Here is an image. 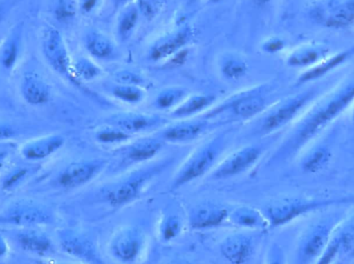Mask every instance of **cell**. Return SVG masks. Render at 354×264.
Listing matches in <instances>:
<instances>
[{
	"label": "cell",
	"mask_w": 354,
	"mask_h": 264,
	"mask_svg": "<svg viewBox=\"0 0 354 264\" xmlns=\"http://www.w3.org/2000/svg\"><path fill=\"white\" fill-rule=\"evenodd\" d=\"M165 0H138L139 10L147 18H155L163 8Z\"/></svg>",
	"instance_id": "cell-42"
},
{
	"label": "cell",
	"mask_w": 354,
	"mask_h": 264,
	"mask_svg": "<svg viewBox=\"0 0 354 264\" xmlns=\"http://www.w3.org/2000/svg\"><path fill=\"white\" fill-rule=\"evenodd\" d=\"M50 10L52 16L60 23H68L76 18L79 10L77 0H51Z\"/></svg>",
	"instance_id": "cell-39"
},
{
	"label": "cell",
	"mask_w": 354,
	"mask_h": 264,
	"mask_svg": "<svg viewBox=\"0 0 354 264\" xmlns=\"http://www.w3.org/2000/svg\"><path fill=\"white\" fill-rule=\"evenodd\" d=\"M114 79L118 84L133 85V86L141 87L145 82V78L141 74L131 70H118L114 74Z\"/></svg>",
	"instance_id": "cell-41"
},
{
	"label": "cell",
	"mask_w": 354,
	"mask_h": 264,
	"mask_svg": "<svg viewBox=\"0 0 354 264\" xmlns=\"http://www.w3.org/2000/svg\"><path fill=\"white\" fill-rule=\"evenodd\" d=\"M163 141L156 137H143L128 145L124 157L129 163L141 164L153 159L163 148Z\"/></svg>",
	"instance_id": "cell-28"
},
{
	"label": "cell",
	"mask_w": 354,
	"mask_h": 264,
	"mask_svg": "<svg viewBox=\"0 0 354 264\" xmlns=\"http://www.w3.org/2000/svg\"><path fill=\"white\" fill-rule=\"evenodd\" d=\"M16 241L23 251L41 258L53 256L57 251V247L51 236L41 228L19 230Z\"/></svg>",
	"instance_id": "cell-20"
},
{
	"label": "cell",
	"mask_w": 354,
	"mask_h": 264,
	"mask_svg": "<svg viewBox=\"0 0 354 264\" xmlns=\"http://www.w3.org/2000/svg\"><path fill=\"white\" fill-rule=\"evenodd\" d=\"M308 16L322 28H349L354 24V0H314L308 8Z\"/></svg>",
	"instance_id": "cell-8"
},
{
	"label": "cell",
	"mask_w": 354,
	"mask_h": 264,
	"mask_svg": "<svg viewBox=\"0 0 354 264\" xmlns=\"http://www.w3.org/2000/svg\"><path fill=\"white\" fill-rule=\"evenodd\" d=\"M55 222L52 207L33 199L12 201L0 211V227L41 228Z\"/></svg>",
	"instance_id": "cell-7"
},
{
	"label": "cell",
	"mask_w": 354,
	"mask_h": 264,
	"mask_svg": "<svg viewBox=\"0 0 354 264\" xmlns=\"http://www.w3.org/2000/svg\"><path fill=\"white\" fill-rule=\"evenodd\" d=\"M224 145V136L216 135L194 150L174 174L172 189L176 190L191 184L210 172L216 166Z\"/></svg>",
	"instance_id": "cell-4"
},
{
	"label": "cell",
	"mask_w": 354,
	"mask_h": 264,
	"mask_svg": "<svg viewBox=\"0 0 354 264\" xmlns=\"http://www.w3.org/2000/svg\"><path fill=\"white\" fill-rule=\"evenodd\" d=\"M41 52L46 61L54 72L75 83L72 58L68 53L64 37L55 27L48 25L44 28Z\"/></svg>",
	"instance_id": "cell-13"
},
{
	"label": "cell",
	"mask_w": 354,
	"mask_h": 264,
	"mask_svg": "<svg viewBox=\"0 0 354 264\" xmlns=\"http://www.w3.org/2000/svg\"><path fill=\"white\" fill-rule=\"evenodd\" d=\"M147 238L138 226L124 225L114 232L110 238L109 253L118 263H137L145 254Z\"/></svg>",
	"instance_id": "cell-10"
},
{
	"label": "cell",
	"mask_w": 354,
	"mask_h": 264,
	"mask_svg": "<svg viewBox=\"0 0 354 264\" xmlns=\"http://www.w3.org/2000/svg\"><path fill=\"white\" fill-rule=\"evenodd\" d=\"M111 94L114 99L128 105H138L145 97V90L133 85L116 84L112 87Z\"/></svg>",
	"instance_id": "cell-40"
},
{
	"label": "cell",
	"mask_w": 354,
	"mask_h": 264,
	"mask_svg": "<svg viewBox=\"0 0 354 264\" xmlns=\"http://www.w3.org/2000/svg\"><path fill=\"white\" fill-rule=\"evenodd\" d=\"M207 128L204 120H183L172 124L162 132V139L169 143H189L195 141Z\"/></svg>",
	"instance_id": "cell-25"
},
{
	"label": "cell",
	"mask_w": 354,
	"mask_h": 264,
	"mask_svg": "<svg viewBox=\"0 0 354 264\" xmlns=\"http://www.w3.org/2000/svg\"><path fill=\"white\" fill-rule=\"evenodd\" d=\"M322 94L324 87L322 88L319 85H315L279 101L262 120L260 126L261 134H272L297 121L308 108Z\"/></svg>",
	"instance_id": "cell-3"
},
{
	"label": "cell",
	"mask_w": 354,
	"mask_h": 264,
	"mask_svg": "<svg viewBox=\"0 0 354 264\" xmlns=\"http://www.w3.org/2000/svg\"><path fill=\"white\" fill-rule=\"evenodd\" d=\"M132 0H114L116 8H122V6H127L130 4Z\"/></svg>",
	"instance_id": "cell-49"
},
{
	"label": "cell",
	"mask_w": 354,
	"mask_h": 264,
	"mask_svg": "<svg viewBox=\"0 0 354 264\" xmlns=\"http://www.w3.org/2000/svg\"><path fill=\"white\" fill-rule=\"evenodd\" d=\"M59 264H84V263H78V261H77V263H59Z\"/></svg>",
	"instance_id": "cell-55"
},
{
	"label": "cell",
	"mask_w": 354,
	"mask_h": 264,
	"mask_svg": "<svg viewBox=\"0 0 354 264\" xmlns=\"http://www.w3.org/2000/svg\"><path fill=\"white\" fill-rule=\"evenodd\" d=\"M354 244V234L353 228L347 226V223L342 222L337 228L332 240L328 243V247L324 251L315 264H335L338 261L341 253L348 249L351 250Z\"/></svg>",
	"instance_id": "cell-24"
},
{
	"label": "cell",
	"mask_w": 354,
	"mask_h": 264,
	"mask_svg": "<svg viewBox=\"0 0 354 264\" xmlns=\"http://www.w3.org/2000/svg\"><path fill=\"white\" fill-rule=\"evenodd\" d=\"M22 99L28 105L39 107L49 103L51 99V88L48 83L37 74H26L20 83Z\"/></svg>",
	"instance_id": "cell-23"
},
{
	"label": "cell",
	"mask_w": 354,
	"mask_h": 264,
	"mask_svg": "<svg viewBox=\"0 0 354 264\" xmlns=\"http://www.w3.org/2000/svg\"><path fill=\"white\" fill-rule=\"evenodd\" d=\"M353 103L354 76L324 93L308 108L274 152L272 162L289 161L304 153L330 124L351 109Z\"/></svg>",
	"instance_id": "cell-1"
},
{
	"label": "cell",
	"mask_w": 354,
	"mask_h": 264,
	"mask_svg": "<svg viewBox=\"0 0 354 264\" xmlns=\"http://www.w3.org/2000/svg\"><path fill=\"white\" fill-rule=\"evenodd\" d=\"M10 246L8 238L3 234H0V261L6 258L10 255Z\"/></svg>",
	"instance_id": "cell-48"
},
{
	"label": "cell",
	"mask_w": 354,
	"mask_h": 264,
	"mask_svg": "<svg viewBox=\"0 0 354 264\" xmlns=\"http://www.w3.org/2000/svg\"><path fill=\"white\" fill-rule=\"evenodd\" d=\"M140 14L137 4H129L122 10L118 23V33L122 41H127L132 37L138 24Z\"/></svg>",
	"instance_id": "cell-36"
},
{
	"label": "cell",
	"mask_w": 354,
	"mask_h": 264,
	"mask_svg": "<svg viewBox=\"0 0 354 264\" xmlns=\"http://www.w3.org/2000/svg\"><path fill=\"white\" fill-rule=\"evenodd\" d=\"M270 1H272V0H255L256 3L259 6H266V4L270 3Z\"/></svg>",
	"instance_id": "cell-51"
},
{
	"label": "cell",
	"mask_w": 354,
	"mask_h": 264,
	"mask_svg": "<svg viewBox=\"0 0 354 264\" xmlns=\"http://www.w3.org/2000/svg\"><path fill=\"white\" fill-rule=\"evenodd\" d=\"M351 122H353L354 126V103L353 107H351Z\"/></svg>",
	"instance_id": "cell-52"
},
{
	"label": "cell",
	"mask_w": 354,
	"mask_h": 264,
	"mask_svg": "<svg viewBox=\"0 0 354 264\" xmlns=\"http://www.w3.org/2000/svg\"><path fill=\"white\" fill-rule=\"evenodd\" d=\"M66 143L64 135L59 133L43 135L29 139L19 149L21 157L28 162H39L57 153Z\"/></svg>",
	"instance_id": "cell-17"
},
{
	"label": "cell",
	"mask_w": 354,
	"mask_h": 264,
	"mask_svg": "<svg viewBox=\"0 0 354 264\" xmlns=\"http://www.w3.org/2000/svg\"><path fill=\"white\" fill-rule=\"evenodd\" d=\"M164 167L165 164H157L130 172L104 189V199L113 209L131 205L141 196L147 185L163 172Z\"/></svg>",
	"instance_id": "cell-6"
},
{
	"label": "cell",
	"mask_w": 354,
	"mask_h": 264,
	"mask_svg": "<svg viewBox=\"0 0 354 264\" xmlns=\"http://www.w3.org/2000/svg\"><path fill=\"white\" fill-rule=\"evenodd\" d=\"M167 123L165 118L145 113H120L109 118L110 125L116 126L129 134L151 132Z\"/></svg>",
	"instance_id": "cell-19"
},
{
	"label": "cell",
	"mask_w": 354,
	"mask_h": 264,
	"mask_svg": "<svg viewBox=\"0 0 354 264\" xmlns=\"http://www.w3.org/2000/svg\"><path fill=\"white\" fill-rule=\"evenodd\" d=\"M12 143H6L0 145V174L8 167L10 162V155H12Z\"/></svg>",
	"instance_id": "cell-46"
},
{
	"label": "cell",
	"mask_w": 354,
	"mask_h": 264,
	"mask_svg": "<svg viewBox=\"0 0 354 264\" xmlns=\"http://www.w3.org/2000/svg\"><path fill=\"white\" fill-rule=\"evenodd\" d=\"M17 134L18 132L12 124L0 122V145L10 143L12 139H16Z\"/></svg>",
	"instance_id": "cell-45"
},
{
	"label": "cell",
	"mask_w": 354,
	"mask_h": 264,
	"mask_svg": "<svg viewBox=\"0 0 354 264\" xmlns=\"http://www.w3.org/2000/svg\"><path fill=\"white\" fill-rule=\"evenodd\" d=\"M4 14H6V6H4L3 2L0 1V23L3 20Z\"/></svg>",
	"instance_id": "cell-50"
},
{
	"label": "cell",
	"mask_w": 354,
	"mask_h": 264,
	"mask_svg": "<svg viewBox=\"0 0 354 264\" xmlns=\"http://www.w3.org/2000/svg\"><path fill=\"white\" fill-rule=\"evenodd\" d=\"M183 230V222L176 214L162 216L158 225L159 238L164 243H171L179 238Z\"/></svg>",
	"instance_id": "cell-35"
},
{
	"label": "cell",
	"mask_w": 354,
	"mask_h": 264,
	"mask_svg": "<svg viewBox=\"0 0 354 264\" xmlns=\"http://www.w3.org/2000/svg\"><path fill=\"white\" fill-rule=\"evenodd\" d=\"M189 95V90L185 87H167L156 97L155 107L160 111H174Z\"/></svg>",
	"instance_id": "cell-33"
},
{
	"label": "cell",
	"mask_w": 354,
	"mask_h": 264,
	"mask_svg": "<svg viewBox=\"0 0 354 264\" xmlns=\"http://www.w3.org/2000/svg\"><path fill=\"white\" fill-rule=\"evenodd\" d=\"M228 207L216 203H203L192 207L187 224L193 230H209L220 227L229 219Z\"/></svg>",
	"instance_id": "cell-16"
},
{
	"label": "cell",
	"mask_w": 354,
	"mask_h": 264,
	"mask_svg": "<svg viewBox=\"0 0 354 264\" xmlns=\"http://www.w3.org/2000/svg\"><path fill=\"white\" fill-rule=\"evenodd\" d=\"M23 25L12 27L8 34L0 43V68L8 72L17 64L22 47Z\"/></svg>",
	"instance_id": "cell-26"
},
{
	"label": "cell",
	"mask_w": 354,
	"mask_h": 264,
	"mask_svg": "<svg viewBox=\"0 0 354 264\" xmlns=\"http://www.w3.org/2000/svg\"><path fill=\"white\" fill-rule=\"evenodd\" d=\"M37 172V167L35 165H24L17 164L12 167H6L2 172L1 181H0V189L6 194L16 192L21 187L24 186L25 183Z\"/></svg>",
	"instance_id": "cell-30"
},
{
	"label": "cell",
	"mask_w": 354,
	"mask_h": 264,
	"mask_svg": "<svg viewBox=\"0 0 354 264\" xmlns=\"http://www.w3.org/2000/svg\"><path fill=\"white\" fill-rule=\"evenodd\" d=\"M97 3H99V0H79V10H80L83 14H89V12L95 10Z\"/></svg>",
	"instance_id": "cell-47"
},
{
	"label": "cell",
	"mask_w": 354,
	"mask_h": 264,
	"mask_svg": "<svg viewBox=\"0 0 354 264\" xmlns=\"http://www.w3.org/2000/svg\"><path fill=\"white\" fill-rule=\"evenodd\" d=\"M221 253L231 264H245L255 250L253 238L247 234H233L221 242Z\"/></svg>",
	"instance_id": "cell-22"
},
{
	"label": "cell",
	"mask_w": 354,
	"mask_h": 264,
	"mask_svg": "<svg viewBox=\"0 0 354 264\" xmlns=\"http://www.w3.org/2000/svg\"><path fill=\"white\" fill-rule=\"evenodd\" d=\"M351 257H353V258H354V244H353V248H351Z\"/></svg>",
	"instance_id": "cell-53"
},
{
	"label": "cell",
	"mask_w": 354,
	"mask_h": 264,
	"mask_svg": "<svg viewBox=\"0 0 354 264\" xmlns=\"http://www.w3.org/2000/svg\"><path fill=\"white\" fill-rule=\"evenodd\" d=\"M84 47L91 57L101 60H112L118 57V48L111 39L99 30L87 31Z\"/></svg>",
	"instance_id": "cell-29"
},
{
	"label": "cell",
	"mask_w": 354,
	"mask_h": 264,
	"mask_svg": "<svg viewBox=\"0 0 354 264\" xmlns=\"http://www.w3.org/2000/svg\"><path fill=\"white\" fill-rule=\"evenodd\" d=\"M335 264H342V263H341V261H337V263H335Z\"/></svg>",
	"instance_id": "cell-57"
},
{
	"label": "cell",
	"mask_w": 354,
	"mask_h": 264,
	"mask_svg": "<svg viewBox=\"0 0 354 264\" xmlns=\"http://www.w3.org/2000/svg\"><path fill=\"white\" fill-rule=\"evenodd\" d=\"M108 166V160L102 158L77 160L71 162L58 172L54 184L64 190H75L89 184L97 178Z\"/></svg>",
	"instance_id": "cell-12"
},
{
	"label": "cell",
	"mask_w": 354,
	"mask_h": 264,
	"mask_svg": "<svg viewBox=\"0 0 354 264\" xmlns=\"http://www.w3.org/2000/svg\"><path fill=\"white\" fill-rule=\"evenodd\" d=\"M272 88L268 85H261L250 89L227 101L224 105L214 109L207 114V117H214L224 112H230L236 119L251 120L263 113L270 105V94Z\"/></svg>",
	"instance_id": "cell-9"
},
{
	"label": "cell",
	"mask_w": 354,
	"mask_h": 264,
	"mask_svg": "<svg viewBox=\"0 0 354 264\" xmlns=\"http://www.w3.org/2000/svg\"><path fill=\"white\" fill-rule=\"evenodd\" d=\"M266 264H287L286 254L280 245H270L266 253Z\"/></svg>",
	"instance_id": "cell-43"
},
{
	"label": "cell",
	"mask_w": 354,
	"mask_h": 264,
	"mask_svg": "<svg viewBox=\"0 0 354 264\" xmlns=\"http://www.w3.org/2000/svg\"><path fill=\"white\" fill-rule=\"evenodd\" d=\"M343 221L332 216L308 226L297 241L291 264H315Z\"/></svg>",
	"instance_id": "cell-5"
},
{
	"label": "cell",
	"mask_w": 354,
	"mask_h": 264,
	"mask_svg": "<svg viewBox=\"0 0 354 264\" xmlns=\"http://www.w3.org/2000/svg\"><path fill=\"white\" fill-rule=\"evenodd\" d=\"M172 264H192V263H185V261H178V263H172Z\"/></svg>",
	"instance_id": "cell-54"
},
{
	"label": "cell",
	"mask_w": 354,
	"mask_h": 264,
	"mask_svg": "<svg viewBox=\"0 0 354 264\" xmlns=\"http://www.w3.org/2000/svg\"><path fill=\"white\" fill-rule=\"evenodd\" d=\"M228 221L243 230L260 232L270 228L263 212L249 205H241L230 211Z\"/></svg>",
	"instance_id": "cell-27"
},
{
	"label": "cell",
	"mask_w": 354,
	"mask_h": 264,
	"mask_svg": "<svg viewBox=\"0 0 354 264\" xmlns=\"http://www.w3.org/2000/svg\"><path fill=\"white\" fill-rule=\"evenodd\" d=\"M285 48H286V41L279 37H268L261 45L262 51L270 55L281 53Z\"/></svg>",
	"instance_id": "cell-44"
},
{
	"label": "cell",
	"mask_w": 354,
	"mask_h": 264,
	"mask_svg": "<svg viewBox=\"0 0 354 264\" xmlns=\"http://www.w3.org/2000/svg\"><path fill=\"white\" fill-rule=\"evenodd\" d=\"M102 70L93 61L86 57H78L73 60V76L75 84L80 82H91L101 77Z\"/></svg>",
	"instance_id": "cell-37"
},
{
	"label": "cell",
	"mask_w": 354,
	"mask_h": 264,
	"mask_svg": "<svg viewBox=\"0 0 354 264\" xmlns=\"http://www.w3.org/2000/svg\"><path fill=\"white\" fill-rule=\"evenodd\" d=\"M4 145H6V143H4Z\"/></svg>",
	"instance_id": "cell-58"
},
{
	"label": "cell",
	"mask_w": 354,
	"mask_h": 264,
	"mask_svg": "<svg viewBox=\"0 0 354 264\" xmlns=\"http://www.w3.org/2000/svg\"><path fill=\"white\" fill-rule=\"evenodd\" d=\"M354 56V45L341 50L339 52H332L330 55L326 56L319 63L314 65L313 68L307 70H303L297 79V86L309 84V83L317 82L320 79L328 76L330 72H334L337 68L348 61Z\"/></svg>",
	"instance_id": "cell-21"
},
{
	"label": "cell",
	"mask_w": 354,
	"mask_h": 264,
	"mask_svg": "<svg viewBox=\"0 0 354 264\" xmlns=\"http://www.w3.org/2000/svg\"><path fill=\"white\" fill-rule=\"evenodd\" d=\"M354 203V197H332V199H311V197L288 196L274 199L266 205L263 214L270 228L283 227L309 214L337 205Z\"/></svg>",
	"instance_id": "cell-2"
},
{
	"label": "cell",
	"mask_w": 354,
	"mask_h": 264,
	"mask_svg": "<svg viewBox=\"0 0 354 264\" xmlns=\"http://www.w3.org/2000/svg\"><path fill=\"white\" fill-rule=\"evenodd\" d=\"M214 101L216 97L212 94L189 95L178 107L170 112V115L176 119L187 120L209 109Z\"/></svg>",
	"instance_id": "cell-31"
},
{
	"label": "cell",
	"mask_w": 354,
	"mask_h": 264,
	"mask_svg": "<svg viewBox=\"0 0 354 264\" xmlns=\"http://www.w3.org/2000/svg\"><path fill=\"white\" fill-rule=\"evenodd\" d=\"M212 2H220V1H222V0H212Z\"/></svg>",
	"instance_id": "cell-56"
},
{
	"label": "cell",
	"mask_w": 354,
	"mask_h": 264,
	"mask_svg": "<svg viewBox=\"0 0 354 264\" xmlns=\"http://www.w3.org/2000/svg\"><path fill=\"white\" fill-rule=\"evenodd\" d=\"M95 141L104 145H124L132 139L133 135L124 132L116 126L108 125L97 130L95 133Z\"/></svg>",
	"instance_id": "cell-38"
},
{
	"label": "cell",
	"mask_w": 354,
	"mask_h": 264,
	"mask_svg": "<svg viewBox=\"0 0 354 264\" xmlns=\"http://www.w3.org/2000/svg\"><path fill=\"white\" fill-rule=\"evenodd\" d=\"M330 53L332 50L326 43L308 41L291 50L285 58V63L291 68L307 70L319 63Z\"/></svg>",
	"instance_id": "cell-18"
},
{
	"label": "cell",
	"mask_w": 354,
	"mask_h": 264,
	"mask_svg": "<svg viewBox=\"0 0 354 264\" xmlns=\"http://www.w3.org/2000/svg\"><path fill=\"white\" fill-rule=\"evenodd\" d=\"M262 153L263 150L259 145H245L218 162L210 172V178L225 180L245 174L259 161Z\"/></svg>",
	"instance_id": "cell-14"
},
{
	"label": "cell",
	"mask_w": 354,
	"mask_h": 264,
	"mask_svg": "<svg viewBox=\"0 0 354 264\" xmlns=\"http://www.w3.org/2000/svg\"><path fill=\"white\" fill-rule=\"evenodd\" d=\"M220 70L227 80L236 81L245 77L249 66L247 61L239 54L227 53L221 60Z\"/></svg>",
	"instance_id": "cell-34"
},
{
	"label": "cell",
	"mask_w": 354,
	"mask_h": 264,
	"mask_svg": "<svg viewBox=\"0 0 354 264\" xmlns=\"http://www.w3.org/2000/svg\"><path fill=\"white\" fill-rule=\"evenodd\" d=\"M193 30L189 26H181L155 41L149 51V59L159 62L174 58L187 49L193 39Z\"/></svg>",
	"instance_id": "cell-15"
},
{
	"label": "cell",
	"mask_w": 354,
	"mask_h": 264,
	"mask_svg": "<svg viewBox=\"0 0 354 264\" xmlns=\"http://www.w3.org/2000/svg\"><path fill=\"white\" fill-rule=\"evenodd\" d=\"M332 151L326 145H318L308 150L301 158V166L304 172L318 174L328 167L332 160Z\"/></svg>",
	"instance_id": "cell-32"
},
{
	"label": "cell",
	"mask_w": 354,
	"mask_h": 264,
	"mask_svg": "<svg viewBox=\"0 0 354 264\" xmlns=\"http://www.w3.org/2000/svg\"><path fill=\"white\" fill-rule=\"evenodd\" d=\"M58 248L78 263L84 264H108L100 253L93 238L86 232L74 228L57 230Z\"/></svg>",
	"instance_id": "cell-11"
}]
</instances>
